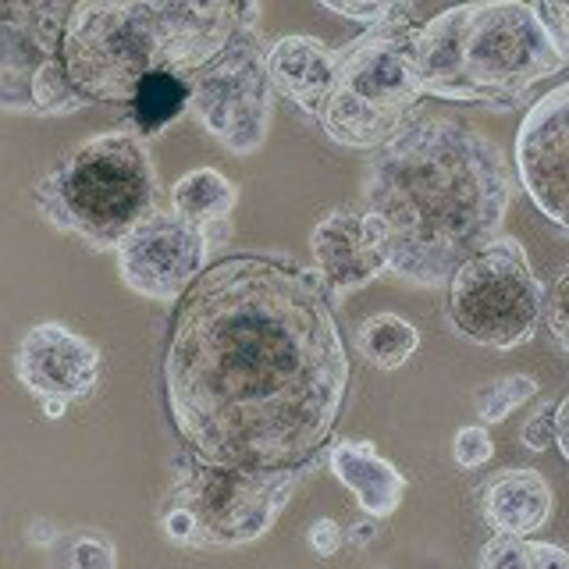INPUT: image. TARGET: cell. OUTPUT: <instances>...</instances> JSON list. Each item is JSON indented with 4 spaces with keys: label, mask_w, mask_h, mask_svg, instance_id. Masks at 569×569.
Listing matches in <instances>:
<instances>
[{
    "label": "cell",
    "mask_w": 569,
    "mask_h": 569,
    "mask_svg": "<svg viewBox=\"0 0 569 569\" xmlns=\"http://www.w3.org/2000/svg\"><path fill=\"white\" fill-rule=\"evenodd\" d=\"M417 26L409 11L373 22L360 40L338 50L335 86L320 107V129L346 150H381L427 97L417 58Z\"/></svg>",
    "instance_id": "obj_6"
},
{
    "label": "cell",
    "mask_w": 569,
    "mask_h": 569,
    "mask_svg": "<svg viewBox=\"0 0 569 569\" xmlns=\"http://www.w3.org/2000/svg\"><path fill=\"white\" fill-rule=\"evenodd\" d=\"M373 538H378V520L373 516H367V520H356L346 533V545L356 548V551H363Z\"/></svg>",
    "instance_id": "obj_32"
},
{
    "label": "cell",
    "mask_w": 569,
    "mask_h": 569,
    "mask_svg": "<svg viewBox=\"0 0 569 569\" xmlns=\"http://www.w3.org/2000/svg\"><path fill=\"white\" fill-rule=\"evenodd\" d=\"M545 317V289L520 239L498 236L449 278V325L473 346L516 349Z\"/></svg>",
    "instance_id": "obj_7"
},
{
    "label": "cell",
    "mask_w": 569,
    "mask_h": 569,
    "mask_svg": "<svg viewBox=\"0 0 569 569\" xmlns=\"http://www.w3.org/2000/svg\"><path fill=\"white\" fill-rule=\"evenodd\" d=\"M356 349L378 370H399L420 349V331L399 313H370L356 328Z\"/></svg>",
    "instance_id": "obj_18"
},
{
    "label": "cell",
    "mask_w": 569,
    "mask_h": 569,
    "mask_svg": "<svg viewBox=\"0 0 569 569\" xmlns=\"http://www.w3.org/2000/svg\"><path fill=\"white\" fill-rule=\"evenodd\" d=\"M302 480H307V467L231 470L196 459L189 473L178 480L171 502L192 512L200 545L246 548L271 533Z\"/></svg>",
    "instance_id": "obj_8"
},
{
    "label": "cell",
    "mask_w": 569,
    "mask_h": 569,
    "mask_svg": "<svg viewBox=\"0 0 569 569\" xmlns=\"http://www.w3.org/2000/svg\"><path fill=\"white\" fill-rule=\"evenodd\" d=\"M342 545H346L342 527H338L331 516H320V520H313V527H310V548L317 551L320 559H331Z\"/></svg>",
    "instance_id": "obj_30"
},
{
    "label": "cell",
    "mask_w": 569,
    "mask_h": 569,
    "mask_svg": "<svg viewBox=\"0 0 569 569\" xmlns=\"http://www.w3.org/2000/svg\"><path fill=\"white\" fill-rule=\"evenodd\" d=\"M68 0H0V26H22L61 43Z\"/></svg>",
    "instance_id": "obj_22"
},
{
    "label": "cell",
    "mask_w": 569,
    "mask_h": 569,
    "mask_svg": "<svg viewBox=\"0 0 569 569\" xmlns=\"http://www.w3.org/2000/svg\"><path fill=\"white\" fill-rule=\"evenodd\" d=\"M533 396H538V381L530 373H506L477 391V417L480 423H502L512 409H520Z\"/></svg>",
    "instance_id": "obj_21"
},
{
    "label": "cell",
    "mask_w": 569,
    "mask_h": 569,
    "mask_svg": "<svg viewBox=\"0 0 569 569\" xmlns=\"http://www.w3.org/2000/svg\"><path fill=\"white\" fill-rule=\"evenodd\" d=\"M516 174L502 147L473 124L413 114L381 150L363 182V218L388 271L413 289H441L502 236Z\"/></svg>",
    "instance_id": "obj_2"
},
{
    "label": "cell",
    "mask_w": 569,
    "mask_h": 569,
    "mask_svg": "<svg viewBox=\"0 0 569 569\" xmlns=\"http://www.w3.org/2000/svg\"><path fill=\"white\" fill-rule=\"evenodd\" d=\"M317 4L335 11V14H342V18H349V22L373 26V22H381V18L409 11L413 0H317Z\"/></svg>",
    "instance_id": "obj_25"
},
{
    "label": "cell",
    "mask_w": 569,
    "mask_h": 569,
    "mask_svg": "<svg viewBox=\"0 0 569 569\" xmlns=\"http://www.w3.org/2000/svg\"><path fill=\"white\" fill-rule=\"evenodd\" d=\"M310 257L313 271L328 284L335 307L349 292L367 289L370 281H378L388 271L385 249L367 224L363 213L352 210H331L325 213L310 231Z\"/></svg>",
    "instance_id": "obj_13"
},
{
    "label": "cell",
    "mask_w": 569,
    "mask_h": 569,
    "mask_svg": "<svg viewBox=\"0 0 569 569\" xmlns=\"http://www.w3.org/2000/svg\"><path fill=\"white\" fill-rule=\"evenodd\" d=\"M349 378L328 284L289 257H224L174 310L168 413L210 467H307L335 435Z\"/></svg>",
    "instance_id": "obj_1"
},
{
    "label": "cell",
    "mask_w": 569,
    "mask_h": 569,
    "mask_svg": "<svg viewBox=\"0 0 569 569\" xmlns=\"http://www.w3.org/2000/svg\"><path fill=\"white\" fill-rule=\"evenodd\" d=\"M516 174L551 224L569 231V82L548 89L516 132Z\"/></svg>",
    "instance_id": "obj_11"
},
{
    "label": "cell",
    "mask_w": 569,
    "mask_h": 569,
    "mask_svg": "<svg viewBox=\"0 0 569 569\" xmlns=\"http://www.w3.org/2000/svg\"><path fill=\"white\" fill-rule=\"evenodd\" d=\"M160 527H164L171 545H200V533H196V520H192V512L186 506L168 502L164 516H160Z\"/></svg>",
    "instance_id": "obj_28"
},
{
    "label": "cell",
    "mask_w": 569,
    "mask_h": 569,
    "mask_svg": "<svg viewBox=\"0 0 569 569\" xmlns=\"http://www.w3.org/2000/svg\"><path fill=\"white\" fill-rule=\"evenodd\" d=\"M14 373L32 396L79 402L93 396L100 381V349L58 320H43L18 342Z\"/></svg>",
    "instance_id": "obj_12"
},
{
    "label": "cell",
    "mask_w": 569,
    "mask_h": 569,
    "mask_svg": "<svg viewBox=\"0 0 569 569\" xmlns=\"http://www.w3.org/2000/svg\"><path fill=\"white\" fill-rule=\"evenodd\" d=\"M551 506H556V495L551 485L530 467H509L498 470L480 495V509H485V520L491 523L495 533H512V538H530L538 533Z\"/></svg>",
    "instance_id": "obj_15"
},
{
    "label": "cell",
    "mask_w": 569,
    "mask_h": 569,
    "mask_svg": "<svg viewBox=\"0 0 569 569\" xmlns=\"http://www.w3.org/2000/svg\"><path fill=\"white\" fill-rule=\"evenodd\" d=\"M210 249L213 246L203 228L182 221L174 210H157L114 249L118 274L132 292L171 302L182 299L192 281L207 271Z\"/></svg>",
    "instance_id": "obj_10"
},
{
    "label": "cell",
    "mask_w": 569,
    "mask_h": 569,
    "mask_svg": "<svg viewBox=\"0 0 569 569\" xmlns=\"http://www.w3.org/2000/svg\"><path fill=\"white\" fill-rule=\"evenodd\" d=\"M263 64L274 93L289 97L307 114H320L335 86L338 50L317 36H281L263 50Z\"/></svg>",
    "instance_id": "obj_14"
},
{
    "label": "cell",
    "mask_w": 569,
    "mask_h": 569,
    "mask_svg": "<svg viewBox=\"0 0 569 569\" xmlns=\"http://www.w3.org/2000/svg\"><path fill=\"white\" fill-rule=\"evenodd\" d=\"M257 29H246L218 61L189 79V111L228 153H257L274 118V86Z\"/></svg>",
    "instance_id": "obj_9"
},
{
    "label": "cell",
    "mask_w": 569,
    "mask_h": 569,
    "mask_svg": "<svg viewBox=\"0 0 569 569\" xmlns=\"http://www.w3.org/2000/svg\"><path fill=\"white\" fill-rule=\"evenodd\" d=\"M477 569H530V541L512 538V533H495L480 548Z\"/></svg>",
    "instance_id": "obj_24"
},
{
    "label": "cell",
    "mask_w": 569,
    "mask_h": 569,
    "mask_svg": "<svg viewBox=\"0 0 569 569\" xmlns=\"http://www.w3.org/2000/svg\"><path fill=\"white\" fill-rule=\"evenodd\" d=\"M50 569H118V551L107 533L76 530L50 545Z\"/></svg>",
    "instance_id": "obj_20"
},
{
    "label": "cell",
    "mask_w": 569,
    "mask_h": 569,
    "mask_svg": "<svg viewBox=\"0 0 569 569\" xmlns=\"http://www.w3.org/2000/svg\"><path fill=\"white\" fill-rule=\"evenodd\" d=\"M556 445H559L562 459L569 462V396H562L556 402Z\"/></svg>",
    "instance_id": "obj_33"
},
{
    "label": "cell",
    "mask_w": 569,
    "mask_h": 569,
    "mask_svg": "<svg viewBox=\"0 0 569 569\" xmlns=\"http://www.w3.org/2000/svg\"><path fill=\"white\" fill-rule=\"evenodd\" d=\"M32 196L53 228L76 231L93 249H118L160 210V178L136 132H103L40 178Z\"/></svg>",
    "instance_id": "obj_5"
},
{
    "label": "cell",
    "mask_w": 569,
    "mask_h": 569,
    "mask_svg": "<svg viewBox=\"0 0 569 569\" xmlns=\"http://www.w3.org/2000/svg\"><path fill=\"white\" fill-rule=\"evenodd\" d=\"M545 320L551 338L562 346V352L569 356V263L551 278L548 292H545Z\"/></svg>",
    "instance_id": "obj_23"
},
{
    "label": "cell",
    "mask_w": 569,
    "mask_h": 569,
    "mask_svg": "<svg viewBox=\"0 0 569 569\" xmlns=\"http://www.w3.org/2000/svg\"><path fill=\"white\" fill-rule=\"evenodd\" d=\"M530 569H569V551L551 541H530Z\"/></svg>",
    "instance_id": "obj_31"
},
{
    "label": "cell",
    "mask_w": 569,
    "mask_h": 569,
    "mask_svg": "<svg viewBox=\"0 0 569 569\" xmlns=\"http://www.w3.org/2000/svg\"><path fill=\"white\" fill-rule=\"evenodd\" d=\"M64 399H43V409H47V417H61L64 413Z\"/></svg>",
    "instance_id": "obj_34"
},
{
    "label": "cell",
    "mask_w": 569,
    "mask_h": 569,
    "mask_svg": "<svg viewBox=\"0 0 569 569\" xmlns=\"http://www.w3.org/2000/svg\"><path fill=\"white\" fill-rule=\"evenodd\" d=\"M189 93L192 86L189 79H178V76H150L136 89L132 97V121L142 136H153L160 132L164 124H171L178 114L189 107Z\"/></svg>",
    "instance_id": "obj_19"
},
{
    "label": "cell",
    "mask_w": 569,
    "mask_h": 569,
    "mask_svg": "<svg viewBox=\"0 0 569 569\" xmlns=\"http://www.w3.org/2000/svg\"><path fill=\"white\" fill-rule=\"evenodd\" d=\"M413 58L427 97L516 103L566 68L541 14L527 0H467L417 26Z\"/></svg>",
    "instance_id": "obj_4"
},
{
    "label": "cell",
    "mask_w": 569,
    "mask_h": 569,
    "mask_svg": "<svg viewBox=\"0 0 569 569\" xmlns=\"http://www.w3.org/2000/svg\"><path fill=\"white\" fill-rule=\"evenodd\" d=\"M328 467L373 520H388L391 512H399L406 477L385 456H378L370 441H335L328 449Z\"/></svg>",
    "instance_id": "obj_16"
},
{
    "label": "cell",
    "mask_w": 569,
    "mask_h": 569,
    "mask_svg": "<svg viewBox=\"0 0 569 569\" xmlns=\"http://www.w3.org/2000/svg\"><path fill=\"white\" fill-rule=\"evenodd\" d=\"M538 14L569 61V0H538Z\"/></svg>",
    "instance_id": "obj_29"
},
{
    "label": "cell",
    "mask_w": 569,
    "mask_h": 569,
    "mask_svg": "<svg viewBox=\"0 0 569 569\" xmlns=\"http://www.w3.org/2000/svg\"><path fill=\"white\" fill-rule=\"evenodd\" d=\"M257 14V0H76L61 61L89 103H132L150 76L192 79L213 64Z\"/></svg>",
    "instance_id": "obj_3"
},
{
    "label": "cell",
    "mask_w": 569,
    "mask_h": 569,
    "mask_svg": "<svg viewBox=\"0 0 569 569\" xmlns=\"http://www.w3.org/2000/svg\"><path fill=\"white\" fill-rule=\"evenodd\" d=\"M520 441L527 445L530 452H545L548 445H556V406H551V402L538 406V413L527 417Z\"/></svg>",
    "instance_id": "obj_27"
},
{
    "label": "cell",
    "mask_w": 569,
    "mask_h": 569,
    "mask_svg": "<svg viewBox=\"0 0 569 569\" xmlns=\"http://www.w3.org/2000/svg\"><path fill=\"white\" fill-rule=\"evenodd\" d=\"M452 456L462 470H477L495 456V441L491 431L485 423H470V427H459L456 438H452Z\"/></svg>",
    "instance_id": "obj_26"
},
{
    "label": "cell",
    "mask_w": 569,
    "mask_h": 569,
    "mask_svg": "<svg viewBox=\"0 0 569 569\" xmlns=\"http://www.w3.org/2000/svg\"><path fill=\"white\" fill-rule=\"evenodd\" d=\"M236 200L239 189L213 168H196L178 178L171 189V210L196 228L228 224V213L236 210Z\"/></svg>",
    "instance_id": "obj_17"
}]
</instances>
